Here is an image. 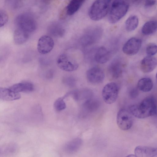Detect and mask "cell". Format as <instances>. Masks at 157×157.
<instances>
[{
	"instance_id": "3",
	"label": "cell",
	"mask_w": 157,
	"mask_h": 157,
	"mask_svg": "<svg viewBox=\"0 0 157 157\" xmlns=\"http://www.w3.org/2000/svg\"><path fill=\"white\" fill-rule=\"evenodd\" d=\"M128 8L129 4L125 1H113L108 16L109 22L114 24L119 21L126 14Z\"/></svg>"
},
{
	"instance_id": "16",
	"label": "cell",
	"mask_w": 157,
	"mask_h": 157,
	"mask_svg": "<svg viewBox=\"0 0 157 157\" xmlns=\"http://www.w3.org/2000/svg\"><path fill=\"white\" fill-rule=\"evenodd\" d=\"M20 94L14 92L10 88H0V98L5 101H13L20 99Z\"/></svg>"
},
{
	"instance_id": "25",
	"label": "cell",
	"mask_w": 157,
	"mask_h": 157,
	"mask_svg": "<svg viewBox=\"0 0 157 157\" xmlns=\"http://www.w3.org/2000/svg\"><path fill=\"white\" fill-rule=\"evenodd\" d=\"M54 106L56 110L60 111L65 109L66 107V105L63 99L59 98L55 102Z\"/></svg>"
},
{
	"instance_id": "14",
	"label": "cell",
	"mask_w": 157,
	"mask_h": 157,
	"mask_svg": "<svg viewBox=\"0 0 157 157\" xmlns=\"http://www.w3.org/2000/svg\"><path fill=\"white\" fill-rule=\"evenodd\" d=\"M136 157H154L157 155V148L139 146L134 151Z\"/></svg>"
},
{
	"instance_id": "2",
	"label": "cell",
	"mask_w": 157,
	"mask_h": 157,
	"mask_svg": "<svg viewBox=\"0 0 157 157\" xmlns=\"http://www.w3.org/2000/svg\"><path fill=\"white\" fill-rule=\"evenodd\" d=\"M110 3V1L108 0L95 1L91 6L88 11L90 19L98 21L103 18L109 11Z\"/></svg>"
},
{
	"instance_id": "10",
	"label": "cell",
	"mask_w": 157,
	"mask_h": 157,
	"mask_svg": "<svg viewBox=\"0 0 157 157\" xmlns=\"http://www.w3.org/2000/svg\"><path fill=\"white\" fill-rule=\"evenodd\" d=\"M124 63L121 58L117 57L114 58L109 64L107 71L109 77L116 79L121 75L124 67Z\"/></svg>"
},
{
	"instance_id": "31",
	"label": "cell",
	"mask_w": 157,
	"mask_h": 157,
	"mask_svg": "<svg viewBox=\"0 0 157 157\" xmlns=\"http://www.w3.org/2000/svg\"><path fill=\"white\" fill-rule=\"evenodd\" d=\"M156 79L157 81V72L156 75Z\"/></svg>"
},
{
	"instance_id": "23",
	"label": "cell",
	"mask_w": 157,
	"mask_h": 157,
	"mask_svg": "<svg viewBox=\"0 0 157 157\" xmlns=\"http://www.w3.org/2000/svg\"><path fill=\"white\" fill-rule=\"evenodd\" d=\"M48 28L49 32L53 36L62 37L65 33V30L63 27L57 23L51 24Z\"/></svg>"
},
{
	"instance_id": "18",
	"label": "cell",
	"mask_w": 157,
	"mask_h": 157,
	"mask_svg": "<svg viewBox=\"0 0 157 157\" xmlns=\"http://www.w3.org/2000/svg\"><path fill=\"white\" fill-rule=\"evenodd\" d=\"M85 2L83 0H72L71 1L65 9L67 14L71 16L76 12Z\"/></svg>"
},
{
	"instance_id": "15",
	"label": "cell",
	"mask_w": 157,
	"mask_h": 157,
	"mask_svg": "<svg viewBox=\"0 0 157 157\" xmlns=\"http://www.w3.org/2000/svg\"><path fill=\"white\" fill-rule=\"evenodd\" d=\"M157 66V60L153 56H147L144 57L140 63V68L144 73L152 71Z\"/></svg>"
},
{
	"instance_id": "9",
	"label": "cell",
	"mask_w": 157,
	"mask_h": 157,
	"mask_svg": "<svg viewBox=\"0 0 157 157\" xmlns=\"http://www.w3.org/2000/svg\"><path fill=\"white\" fill-rule=\"evenodd\" d=\"M88 56L90 58L98 63L102 64L108 61L111 58L110 51L104 47H101L93 49L88 52Z\"/></svg>"
},
{
	"instance_id": "1",
	"label": "cell",
	"mask_w": 157,
	"mask_h": 157,
	"mask_svg": "<svg viewBox=\"0 0 157 157\" xmlns=\"http://www.w3.org/2000/svg\"><path fill=\"white\" fill-rule=\"evenodd\" d=\"M129 111L133 116L138 118H144L153 116L157 112L155 99L152 96L147 97L140 103L131 105Z\"/></svg>"
},
{
	"instance_id": "27",
	"label": "cell",
	"mask_w": 157,
	"mask_h": 157,
	"mask_svg": "<svg viewBox=\"0 0 157 157\" xmlns=\"http://www.w3.org/2000/svg\"><path fill=\"white\" fill-rule=\"evenodd\" d=\"M8 15L7 12L3 9L0 10V26L4 25L8 21Z\"/></svg>"
},
{
	"instance_id": "19",
	"label": "cell",
	"mask_w": 157,
	"mask_h": 157,
	"mask_svg": "<svg viewBox=\"0 0 157 157\" xmlns=\"http://www.w3.org/2000/svg\"><path fill=\"white\" fill-rule=\"evenodd\" d=\"M29 33L17 28L14 31L13 39L17 44H21L25 42L29 37Z\"/></svg>"
},
{
	"instance_id": "22",
	"label": "cell",
	"mask_w": 157,
	"mask_h": 157,
	"mask_svg": "<svg viewBox=\"0 0 157 157\" xmlns=\"http://www.w3.org/2000/svg\"><path fill=\"white\" fill-rule=\"evenodd\" d=\"M157 30V21H150L147 22L143 26L142 33L145 35H149L155 33Z\"/></svg>"
},
{
	"instance_id": "8",
	"label": "cell",
	"mask_w": 157,
	"mask_h": 157,
	"mask_svg": "<svg viewBox=\"0 0 157 157\" xmlns=\"http://www.w3.org/2000/svg\"><path fill=\"white\" fill-rule=\"evenodd\" d=\"M131 114L129 111L125 109L119 110L117 116V122L120 128L123 130H126L131 127L133 124Z\"/></svg>"
},
{
	"instance_id": "4",
	"label": "cell",
	"mask_w": 157,
	"mask_h": 157,
	"mask_svg": "<svg viewBox=\"0 0 157 157\" xmlns=\"http://www.w3.org/2000/svg\"><path fill=\"white\" fill-rule=\"evenodd\" d=\"M103 29L99 26L90 27L86 30L79 39V43L82 46L86 47L98 41L103 34Z\"/></svg>"
},
{
	"instance_id": "30",
	"label": "cell",
	"mask_w": 157,
	"mask_h": 157,
	"mask_svg": "<svg viewBox=\"0 0 157 157\" xmlns=\"http://www.w3.org/2000/svg\"><path fill=\"white\" fill-rule=\"evenodd\" d=\"M125 157H136L135 155H133V154H130L129 155L127 156H126Z\"/></svg>"
},
{
	"instance_id": "11",
	"label": "cell",
	"mask_w": 157,
	"mask_h": 157,
	"mask_svg": "<svg viewBox=\"0 0 157 157\" xmlns=\"http://www.w3.org/2000/svg\"><path fill=\"white\" fill-rule=\"evenodd\" d=\"M86 76L88 81L90 83L98 84L103 82L105 74L101 68L98 67H94L87 70Z\"/></svg>"
},
{
	"instance_id": "20",
	"label": "cell",
	"mask_w": 157,
	"mask_h": 157,
	"mask_svg": "<svg viewBox=\"0 0 157 157\" xmlns=\"http://www.w3.org/2000/svg\"><path fill=\"white\" fill-rule=\"evenodd\" d=\"M11 90L17 93L21 92H30L33 90V84L29 82H22L15 84L9 88Z\"/></svg>"
},
{
	"instance_id": "13",
	"label": "cell",
	"mask_w": 157,
	"mask_h": 157,
	"mask_svg": "<svg viewBox=\"0 0 157 157\" xmlns=\"http://www.w3.org/2000/svg\"><path fill=\"white\" fill-rule=\"evenodd\" d=\"M54 41L50 36L44 35L38 39L37 49L38 52L41 54H46L51 51L53 48Z\"/></svg>"
},
{
	"instance_id": "29",
	"label": "cell",
	"mask_w": 157,
	"mask_h": 157,
	"mask_svg": "<svg viewBox=\"0 0 157 157\" xmlns=\"http://www.w3.org/2000/svg\"><path fill=\"white\" fill-rule=\"evenodd\" d=\"M156 3L155 0H146L144 1V5L145 7H150L154 6Z\"/></svg>"
},
{
	"instance_id": "21",
	"label": "cell",
	"mask_w": 157,
	"mask_h": 157,
	"mask_svg": "<svg viewBox=\"0 0 157 157\" xmlns=\"http://www.w3.org/2000/svg\"><path fill=\"white\" fill-rule=\"evenodd\" d=\"M153 86L152 81L148 78H144L140 79L138 82L137 85L138 89L144 92L151 91Z\"/></svg>"
},
{
	"instance_id": "5",
	"label": "cell",
	"mask_w": 157,
	"mask_h": 157,
	"mask_svg": "<svg viewBox=\"0 0 157 157\" xmlns=\"http://www.w3.org/2000/svg\"><path fill=\"white\" fill-rule=\"evenodd\" d=\"M15 23L17 28L27 32H31L36 29V24L34 18L26 13L17 15L15 19Z\"/></svg>"
},
{
	"instance_id": "7",
	"label": "cell",
	"mask_w": 157,
	"mask_h": 157,
	"mask_svg": "<svg viewBox=\"0 0 157 157\" xmlns=\"http://www.w3.org/2000/svg\"><path fill=\"white\" fill-rule=\"evenodd\" d=\"M56 63L60 69L66 71H74L76 70L78 67V63L65 54H62L59 56L57 59Z\"/></svg>"
},
{
	"instance_id": "28",
	"label": "cell",
	"mask_w": 157,
	"mask_h": 157,
	"mask_svg": "<svg viewBox=\"0 0 157 157\" xmlns=\"http://www.w3.org/2000/svg\"><path fill=\"white\" fill-rule=\"evenodd\" d=\"M138 89L136 88L132 89L129 92V96L132 98H135L137 97L139 94Z\"/></svg>"
},
{
	"instance_id": "6",
	"label": "cell",
	"mask_w": 157,
	"mask_h": 157,
	"mask_svg": "<svg viewBox=\"0 0 157 157\" xmlns=\"http://www.w3.org/2000/svg\"><path fill=\"white\" fill-rule=\"evenodd\" d=\"M119 91V86L116 82H112L107 83L104 87L102 90L103 101L108 104L113 103L117 99Z\"/></svg>"
},
{
	"instance_id": "26",
	"label": "cell",
	"mask_w": 157,
	"mask_h": 157,
	"mask_svg": "<svg viewBox=\"0 0 157 157\" xmlns=\"http://www.w3.org/2000/svg\"><path fill=\"white\" fill-rule=\"evenodd\" d=\"M147 56H152L157 53V45L154 43L148 44L146 48Z\"/></svg>"
},
{
	"instance_id": "24",
	"label": "cell",
	"mask_w": 157,
	"mask_h": 157,
	"mask_svg": "<svg viewBox=\"0 0 157 157\" xmlns=\"http://www.w3.org/2000/svg\"><path fill=\"white\" fill-rule=\"evenodd\" d=\"M139 24V19L135 15L130 16L126 20L125 22V28L126 30L131 32L135 30Z\"/></svg>"
},
{
	"instance_id": "12",
	"label": "cell",
	"mask_w": 157,
	"mask_h": 157,
	"mask_svg": "<svg viewBox=\"0 0 157 157\" xmlns=\"http://www.w3.org/2000/svg\"><path fill=\"white\" fill-rule=\"evenodd\" d=\"M141 40L137 37H132L124 44L123 48V52L127 55L133 56L136 54L139 51L142 45Z\"/></svg>"
},
{
	"instance_id": "17",
	"label": "cell",
	"mask_w": 157,
	"mask_h": 157,
	"mask_svg": "<svg viewBox=\"0 0 157 157\" xmlns=\"http://www.w3.org/2000/svg\"><path fill=\"white\" fill-rule=\"evenodd\" d=\"M82 140L79 138L74 139L67 143L64 148L65 151L69 154H73L77 152L82 144Z\"/></svg>"
}]
</instances>
